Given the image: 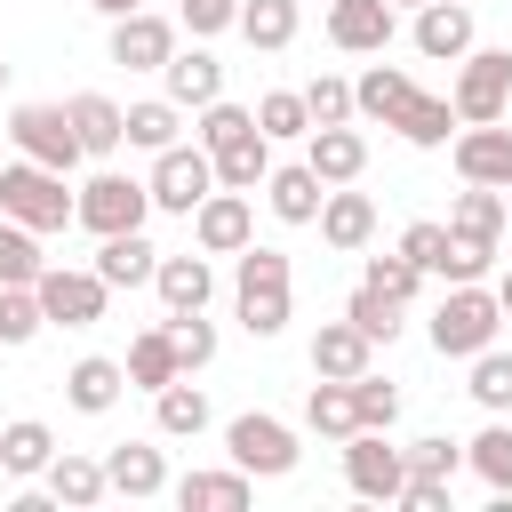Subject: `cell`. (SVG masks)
<instances>
[{
  "label": "cell",
  "instance_id": "1",
  "mask_svg": "<svg viewBox=\"0 0 512 512\" xmlns=\"http://www.w3.org/2000/svg\"><path fill=\"white\" fill-rule=\"evenodd\" d=\"M496 328H504L496 288L448 280V296H440V312H432V352H440V360H472L480 344H496Z\"/></svg>",
  "mask_w": 512,
  "mask_h": 512
},
{
  "label": "cell",
  "instance_id": "2",
  "mask_svg": "<svg viewBox=\"0 0 512 512\" xmlns=\"http://www.w3.org/2000/svg\"><path fill=\"white\" fill-rule=\"evenodd\" d=\"M232 304H240V328L248 336H280L288 328V256L280 248H240V272H232Z\"/></svg>",
  "mask_w": 512,
  "mask_h": 512
},
{
  "label": "cell",
  "instance_id": "3",
  "mask_svg": "<svg viewBox=\"0 0 512 512\" xmlns=\"http://www.w3.org/2000/svg\"><path fill=\"white\" fill-rule=\"evenodd\" d=\"M0 216H16V224H32V232H64V224H72V192H64V176L40 168V160H0Z\"/></svg>",
  "mask_w": 512,
  "mask_h": 512
},
{
  "label": "cell",
  "instance_id": "4",
  "mask_svg": "<svg viewBox=\"0 0 512 512\" xmlns=\"http://www.w3.org/2000/svg\"><path fill=\"white\" fill-rule=\"evenodd\" d=\"M8 144H16V160H40V168H56V176H72V168L88 160L64 104H16V112H8Z\"/></svg>",
  "mask_w": 512,
  "mask_h": 512
},
{
  "label": "cell",
  "instance_id": "5",
  "mask_svg": "<svg viewBox=\"0 0 512 512\" xmlns=\"http://www.w3.org/2000/svg\"><path fill=\"white\" fill-rule=\"evenodd\" d=\"M144 216H152V192H144L136 176H120V168H96V176L72 192V224H88L96 240H104V232H144Z\"/></svg>",
  "mask_w": 512,
  "mask_h": 512
},
{
  "label": "cell",
  "instance_id": "6",
  "mask_svg": "<svg viewBox=\"0 0 512 512\" xmlns=\"http://www.w3.org/2000/svg\"><path fill=\"white\" fill-rule=\"evenodd\" d=\"M224 456H232V464H240L248 480H288L304 448H296V432H288L280 416L248 408V416H232V424H224Z\"/></svg>",
  "mask_w": 512,
  "mask_h": 512
},
{
  "label": "cell",
  "instance_id": "7",
  "mask_svg": "<svg viewBox=\"0 0 512 512\" xmlns=\"http://www.w3.org/2000/svg\"><path fill=\"white\" fill-rule=\"evenodd\" d=\"M456 128L472 120H504L512 112V48H464L456 56Z\"/></svg>",
  "mask_w": 512,
  "mask_h": 512
},
{
  "label": "cell",
  "instance_id": "8",
  "mask_svg": "<svg viewBox=\"0 0 512 512\" xmlns=\"http://www.w3.org/2000/svg\"><path fill=\"white\" fill-rule=\"evenodd\" d=\"M144 192H152V208H168V216H192V208L216 192V160H208V144H168V152H152V176H144Z\"/></svg>",
  "mask_w": 512,
  "mask_h": 512
},
{
  "label": "cell",
  "instance_id": "9",
  "mask_svg": "<svg viewBox=\"0 0 512 512\" xmlns=\"http://www.w3.org/2000/svg\"><path fill=\"white\" fill-rule=\"evenodd\" d=\"M32 296H40V312H48L56 328H88V320H104V304H112V288L96 280V264H88V272L48 264V272L32 280Z\"/></svg>",
  "mask_w": 512,
  "mask_h": 512
},
{
  "label": "cell",
  "instance_id": "10",
  "mask_svg": "<svg viewBox=\"0 0 512 512\" xmlns=\"http://www.w3.org/2000/svg\"><path fill=\"white\" fill-rule=\"evenodd\" d=\"M344 480H352V496L392 504V496H400V480H408V464H400V448H392L376 424H360V432L344 440Z\"/></svg>",
  "mask_w": 512,
  "mask_h": 512
},
{
  "label": "cell",
  "instance_id": "11",
  "mask_svg": "<svg viewBox=\"0 0 512 512\" xmlns=\"http://www.w3.org/2000/svg\"><path fill=\"white\" fill-rule=\"evenodd\" d=\"M248 240H256V208H248V192H224V184H216V192L192 208V248H200V256H240Z\"/></svg>",
  "mask_w": 512,
  "mask_h": 512
},
{
  "label": "cell",
  "instance_id": "12",
  "mask_svg": "<svg viewBox=\"0 0 512 512\" xmlns=\"http://www.w3.org/2000/svg\"><path fill=\"white\" fill-rule=\"evenodd\" d=\"M400 32V8L392 0H328V40L344 56H384Z\"/></svg>",
  "mask_w": 512,
  "mask_h": 512
},
{
  "label": "cell",
  "instance_id": "13",
  "mask_svg": "<svg viewBox=\"0 0 512 512\" xmlns=\"http://www.w3.org/2000/svg\"><path fill=\"white\" fill-rule=\"evenodd\" d=\"M448 144H456V176H464V184H496V192L512 184V128H504V120H472V128H456Z\"/></svg>",
  "mask_w": 512,
  "mask_h": 512
},
{
  "label": "cell",
  "instance_id": "14",
  "mask_svg": "<svg viewBox=\"0 0 512 512\" xmlns=\"http://www.w3.org/2000/svg\"><path fill=\"white\" fill-rule=\"evenodd\" d=\"M168 56H176V24H168V16H152V8L112 16V64H128V72H160Z\"/></svg>",
  "mask_w": 512,
  "mask_h": 512
},
{
  "label": "cell",
  "instance_id": "15",
  "mask_svg": "<svg viewBox=\"0 0 512 512\" xmlns=\"http://www.w3.org/2000/svg\"><path fill=\"white\" fill-rule=\"evenodd\" d=\"M304 168H312L320 184H360V168H368V136H360L352 120L312 128V136H304Z\"/></svg>",
  "mask_w": 512,
  "mask_h": 512
},
{
  "label": "cell",
  "instance_id": "16",
  "mask_svg": "<svg viewBox=\"0 0 512 512\" xmlns=\"http://www.w3.org/2000/svg\"><path fill=\"white\" fill-rule=\"evenodd\" d=\"M320 240L336 248V256H360L368 240H376V200L368 192H344V184H328V200H320Z\"/></svg>",
  "mask_w": 512,
  "mask_h": 512
},
{
  "label": "cell",
  "instance_id": "17",
  "mask_svg": "<svg viewBox=\"0 0 512 512\" xmlns=\"http://www.w3.org/2000/svg\"><path fill=\"white\" fill-rule=\"evenodd\" d=\"M104 488L128 496V504H152V496L168 488V456H160L152 440H120V448L104 456Z\"/></svg>",
  "mask_w": 512,
  "mask_h": 512
},
{
  "label": "cell",
  "instance_id": "18",
  "mask_svg": "<svg viewBox=\"0 0 512 512\" xmlns=\"http://www.w3.org/2000/svg\"><path fill=\"white\" fill-rule=\"evenodd\" d=\"M40 480H48V504H64V512H88V504L112 496L104 488V456H72V448H56Z\"/></svg>",
  "mask_w": 512,
  "mask_h": 512
},
{
  "label": "cell",
  "instance_id": "19",
  "mask_svg": "<svg viewBox=\"0 0 512 512\" xmlns=\"http://www.w3.org/2000/svg\"><path fill=\"white\" fill-rule=\"evenodd\" d=\"M464 48H472V8H464V0H424V8H416V56L456 64Z\"/></svg>",
  "mask_w": 512,
  "mask_h": 512
},
{
  "label": "cell",
  "instance_id": "20",
  "mask_svg": "<svg viewBox=\"0 0 512 512\" xmlns=\"http://www.w3.org/2000/svg\"><path fill=\"white\" fill-rule=\"evenodd\" d=\"M160 80H168V104H184V112H200V104L224 96V64H216L208 48H176V56L160 64Z\"/></svg>",
  "mask_w": 512,
  "mask_h": 512
},
{
  "label": "cell",
  "instance_id": "21",
  "mask_svg": "<svg viewBox=\"0 0 512 512\" xmlns=\"http://www.w3.org/2000/svg\"><path fill=\"white\" fill-rule=\"evenodd\" d=\"M64 112H72V128H80V152H96V160H104V152H120V144H128V104H112L104 88L72 96Z\"/></svg>",
  "mask_w": 512,
  "mask_h": 512
},
{
  "label": "cell",
  "instance_id": "22",
  "mask_svg": "<svg viewBox=\"0 0 512 512\" xmlns=\"http://www.w3.org/2000/svg\"><path fill=\"white\" fill-rule=\"evenodd\" d=\"M208 160H216V184H224V192H256V184L272 176V136H264V128H240V136L216 144Z\"/></svg>",
  "mask_w": 512,
  "mask_h": 512
},
{
  "label": "cell",
  "instance_id": "23",
  "mask_svg": "<svg viewBox=\"0 0 512 512\" xmlns=\"http://www.w3.org/2000/svg\"><path fill=\"white\" fill-rule=\"evenodd\" d=\"M152 264H160V248H152L144 232H104V240H96V280H104V288H144Z\"/></svg>",
  "mask_w": 512,
  "mask_h": 512
},
{
  "label": "cell",
  "instance_id": "24",
  "mask_svg": "<svg viewBox=\"0 0 512 512\" xmlns=\"http://www.w3.org/2000/svg\"><path fill=\"white\" fill-rule=\"evenodd\" d=\"M152 288H160L168 312H208L216 272H208V256H160V264H152Z\"/></svg>",
  "mask_w": 512,
  "mask_h": 512
},
{
  "label": "cell",
  "instance_id": "25",
  "mask_svg": "<svg viewBox=\"0 0 512 512\" xmlns=\"http://www.w3.org/2000/svg\"><path fill=\"white\" fill-rule=\"evenodd\" d=\"M120 392H128V368H120V360H104V352L72 360V376H64V400H72L80 416H104V408H120Z\"/></svg>",
  "mask_w": 512,
  "mask_h": 512
},
{
  "label": "cell",
  "instance_id": "26",
  "mask_svg": "<svg viewBox=\"0 0 512 512\" xmlns=\"http://www.w3.org/2000/svg\"><path fill=\"white\" fill-rule=\"evenodd\" d=\"M392 128H400L416 152H440V144L456 136V104H448V96H424V88H408V104L392 112Z\"/></svg>",
  "mask_w": 512,
  "mask_h": 512
},
{
  "label": "cell",
  "instance_id": "27",
  "mask_svg": "<svg viewBox=\"0 0 512 512\" xmlns=\"http://www.w3.org/2000/svg\"><path fill=\"white\" fill-rule=\"evenodd\" d=\"M264 200H272V216H280V224H312V216H320V200H328V184L296 160V168H272V176H264Z\"/></svg>",
  "mask_w": 512,
  "mask_h": 512
},
{
  "label": "cell",
  "instance_id": "28",
  "mask_svg": "<svg viewBox=\"0 0 512 512\" xmlns=\"http://www.w3.org/2000/svg\"><path fill=\"white\" fill-rule=\"evenodd\" d=\"M368 352H376V344H368L352 320H328V328L312 336V376H336V384H352V376L368 368Z\"/></svg>",
  "mask_w": 512,
  "mask_h": 512
},
{
  "label": "cell",
  "instance_id": "29",
  "mask_svg": "<svg viewBox=\"0 0 512 512\" xmlns=\"http://www.w3.org/2000/svg\"><path fill=\"white\" fill-rule=\"evenodd\" d=\"M248 496H256V480H248L240 464H232V472H184V480H176V504H184V512H240Z\"/></svg>",
  "mask_w": 512,
  "mask_h": 512
},
{
  "label": "cell",
  "instance_id": "30",
  "mask_svg": "<svg viewBox=\"0 0 512 512\" xmlns=\"http://www.w3.org/2000/svg\"><path fill=\"white\" fill-rule=\"evenodd\" d=\"M232 24H240V40H248V48H264V56H280V48L296 40V24H304V8H296V0H240V16H232Z\"/></svg>",
  "mask_w": 512,
  "mask_h": 512
},
{
  "label": "cell",
  "instance_id": "31",
  "mask_svg": "<svg viewBox=\"0 0 512 512\" xmlns=\"http://www.w3.org/2000/svg\"><path fill=\"white\" fill-rule=\"evenodd\" d=\"M48 456H56V432H48L40 416H16V424H0V472L32 480V472H48Z\"/></svg>",
  "mask_w": 512,
  "mask_h": 512
},
{
  "label": "cell",
  "instance_id": "32",
  "mask_svg": "<svg viewBox=\"0 0 512 512\" xmlns=\"http://www.w3.org/2000/svg\"><path fill=\"white\" fill-rule=\"evenodd\" d=\"M408 88H416V80H408L400 64H368V72L352 80V112H360V120H384V128H392V112L408 104Z\"/></svg>",
  "mask_w": 512,
  "mask_h": 512
},
{
  "label": "cell",
  "instance_id": "33",
  "mask_svg": "<svg viewBox=\"0 0 512 512\" xmlns=\"http://www.w3.org/2000/svg\"><path fill=\"white\" fill-rule=\"evenodd\" d=\"M152 416H160V432H168V440H200V432H208V392L176 376V384H160V392H152Z\"/></svg>",
  "mask_w": 512,
  "mask_h": 512
},
{
  "label": "cell",
  "instance_id": "34",
  "mask_svg": "<svg viewBox=\"0 0 512 512\" xmlns=\"http://www.w3.org/2000/svg\"><path fill=\"white\" fill-rule=\"evenodd\" d=\"M304 424H312L320 440H352V432H360V408H352V384H336V376H320V384H312V400H304Z\"/></svg>",
  "mask_w": 512,
  "mask_h": 512
},
{
  "label": "cell",
  "instance_id": "35",
  "mask_svg": "<svg viewBox=\"0 0 512 512\" xmlns=\"http://www.w3.org/2000/svg\"><path fill=\"white\" fill-rule=\"evenodd\" d=\"M40 272H48L40 232H32V224H16V216H0V288H32Z\"/></svg>",
  "mask_w": 512,
  "mask_h": 512
},
{
  "label": "cell",
  "instance_id": "36",
  "mask_svg": "<svg viewBox=\"0 0 512 512\" xmlns=\"http://www.w3.org/2000/svg\"><path fill=\"white\" fill-rule=\"evenodd\" d=\"M128 384H144V392H160V384H176L184 368H176V344H168V328H144L136 344H128Z\"/></svg>",
  "mask_w": 512,
  "mask_h": 512
},
{
  "label": "cell",
  "instance_id": "37",
  "mask_svg": "<svg viewBox=\"0 0 512 512\" xmlns=\"http://www.w3.org/2000/svg\"><path fill=\"white\" fill-rule=\"evenodd\" d=\"M488 416H512V352H496V344H480L472 352V384H464Z\"/></svg>",
  "mask_w": 512,
  "mask_h": 512
},
{
  "label": "cell",
  "instance_id": "38",
  "mask_svg": "<svg viewBox=\"0 0 512 512\" xmlns=\"http://www.w3.org/2000/svg\"><path fill=\"white\" fill-rule=\"evenodd\" d=\"M176 128H184V104H168V96L128 104V144H136V152H168V144H176Z\"/></svg>",
  "mask_w": 512,
  "mask_h": 512
},
{
  "label": "cell",
  "instance_id": "39",
  "mask_svg": "<svg viewBox=\"0 0 512 512\" xmlns=\"http://www.w3.org/2000/svg\"><path fill=\"white\" fill-rule=\"evenodd\" d=\"M488 272H496V240H488V232H456V224H448L440 280H488Z\"/></svg>",
  "mask_w": 512,
  "mask_h": 512
},
{
  "label": "cell",
  "instance_id": "40",
  "mask_svg": "<svg viewBox=\"0 0 512 512\" xmlns=\"http://www.w3.org/2000/svg\"><path fill=\"white\" fill-rule=\"evenodd\" d=\"M400 312H408V304H392V296H384V288H368V280H360V288H352V304H344V320H352L368 344H392V336H400Z\"/></svg>",
  "mask_w": 512,
  "mask_h": 512
},
{
  "label": "cell",
  "instance_id": "41",
  "mask_svg": "<svg viewBox=\"0 0 512 512\" xmlns=\"http://www.w3.org/2000/svg\"><path fill=\"white\" fill-rule=\"evenodd\" d=\"M464 464H472V472H480V480H488L496 496H512V424L496 416V424H488V432H480V440L464 448Z\"/></svg>",
  "mask_w": 512,
  "mask_h": 512
},
{
  "label": "cell",
  "instance_id": "42",
  "mask_svg": "<svg viewBox=\"0 0 512 512\" xmlns=\"http://www.w3.org/2000/svg\"><path fill=\"white\" fill-rule=\"evenodd\" d=\"M448 224H456V232H488V240H504V192H496V184H464L456 208H448Z\"/></svg>",
  "mask_w": 512,
  "mask_h": 512
},
{
  "label": "cell",
  "instance_id": "43",
  "mask_svg": "<svg viewBox=\"0 0 512 512\" xmlns=\"http://www.w3.org/2000/svg\"><path fill=\"white\" fill-rule=\"evenodd\" d=\"M160 328H168V344H176V368H184V376H200V368L216 360V328H208L200 312H168Z\"/></svg>",
  "mask_w": 512,
  "mask_h": 512
},
{
  "label": "cell",
  "instance_id": "44",
  "mask_svg": "<svg viewBox=\"0 0 512 512\" xmlns=\"http://www.w3.org/2000/svg\"><path fill=\"white\" fill-rule=\"evenodd\" d=\"M400 464H408V480H456V472H464V448H456L448 432H424V440L400 448Z\"/></svg>",
  "mask_w": 512,
  "mask_h": 512
},
{
  "label": "cell",
  "instance_id": "45",
  "mask_svg": "<svg viewBox=\"0 0 512 512\" xmlns=\"http://www.w3.org/2000/svg\"><path fill=\"white\" fill-rule=\"evenodd\" d=\"M256 128L264 136H312V112H304V88H272L256 104Z\"/></svg>",
  "mask_w": 512,
  "mask_h": 512
},
{
  "label": "cell",
  "instance_id": "46",
  "mask_svg": "<svg viewBox=\"0 0 512 512\" xmlns=\"http://www.w3.org/2000/svg\"><path fill=\"white\" fill-rule=\"evenodd\" d=\"M352 408H360V424L392 432V416H400V384H384L376 368H360V376H352Z\"/></svg>",
  "mask_w": 512,
  "mask_h": 512
},
{
  "label": "cell",
  "instance_id": "47",
  "mask_svg": "<svg viewBox=\"0 0 512 512\" xmlns=\"http://www.w3.org/2000/svg\"><path fill=\"white\" fill-rule=\"evenodd\" d=\"M40 328H48L40 296H32V288H0V344H32Z\"/></svg>",
  "mask_w": 512,
  "mask_h": 512
},
{
  "label": "cell",
  "instance_id": "48",
  "mask_svg": "<svg viewBox=\"0 0 512 512\" xmlns=\"http://www.w3.org/2000/svg\"><path fill=\"white\" fill-rule=\"evenodd\" d=\"M304 112H312V128H336V120H352V80L320 72V80L304 88Z\"/></svg>",
  "mask_w": 512,
  "mask_h": 512
},
{
  "label": "cell",
  "instance_id": "49",
  "mask_svg": "<svg viewBox=\"0 0 512 512\" xmlns=\"http://www.w3.org/2000/svg\"><path fill=\"white\" fill-rule=\"evenodd\" d=\"M360 280H368V288H384L392 304H408V296L424 288V272H416V264H408L400 248H392V256H368V272H360Z\"/></svg>",
  "mask_w": 512,
  "mask_h": 512
},
{
  "label": "cell",
  "instance_id": "50",
  "mask_svg": "<svg viewBox=\"0 0 512 512\" xmlns=\"http://www.w3.org/2000/svg\"><path fill=\"white\" fill-rule=\"evenodd\" d=\"M232 16H240V0H176V24H184L192 40H208V32H232Z\"/></svg>",
  "mask_w": 512,
  "mask_h": 512
},
{
  "label": "cell",
  "instance_id": "51",
  "mask_svg": "<svg viewBox=\"0 0 512 512\" xmlns=\"http://www.w3.org/2000/svg\"><path fill=\"white\" fill-rule=\"evenodd\" d=\"M440 248H448V224H432V216L400 232V256H408L416 272H440Z\"/></svg>",
  "mask_w": 512,
  "mask_h": 512
},
{
  "label": "cell",
  "instance_id": "52",
  "mask_svg": "<svg viewBox=\"0 0 512 512\" xmlns=\"http://www.w3.org/2000/svg\"><path fill=\"white\" fill-rule=\"evenodd\" d=\"M392 504H408V512H448V480H400Z\"/></svg>",
  "mask_w": 512,
  "mask_h": 512
},
{
  "label": "cell",
  "instance_id": "53",
  "mask_svg": "<svg viewBox=\"0 0 512 512\" xmlns=\"http://www.w3.org/2000/svg\"><path fill=\"white\" fill-rule=\"evenodd\" d=\"M96 16H128V8H144V0H88Z\"/></svg>",
  "mask_w": 512,
  "mask_h": 512
},
{
  "label": "cell",
  "instance_id": "54",
  "mask_svg": "<svg viewBox=\"0 0 512 512\" xmlns=\"http://www.w3.org/2000/svg\"><path fill=\"white\" fill-rule=\"evenodd\" d=\"M496 304H504V320H512V272H504V280H496Z\"/></svg>",
  "mask_w": 512,
  "mask_h": 512
},
{
  "label": "cell",
  "instance_id": "55",
  "mask_svg": "<svg viewBox=\"0 0 512 512\" xmlns=\"http://www.w3.org/2000/svg\"><path fill=\"white\" fill-rule=\"evenodd\" d=\"M504 232H512V184H504Z\"/></svg>",
  "mask_w": 512,
  "mask_h": 512
},
{
  "label": "cell",
  "instance_id": "56",
  "mask_svg": "<svg viewBox=\"0 0 512 512\" xmlns=\"http://www.w3.org/2000/svg\"><path fill=\"white\" fill-rule=\"evenodd\" d=\"M392 8H424V0H392Z\"/></svg>",
  "mask_w": 512,
  "mask_h": 512
},
{
  "label": "cell",
  "instance_id": "57",
  "mask_svg": "<svg viewBox=\"0 0 512 512\" xmlns=\"http://www.w3.org/2000/svg\"><path fill=\"white\" fill-rule=\"evenodd\" d=\"M0 80H8V64H0Z\"/></svg>",
  "mask_w": 512,
  "mask_h": 512
}]
</instances>
